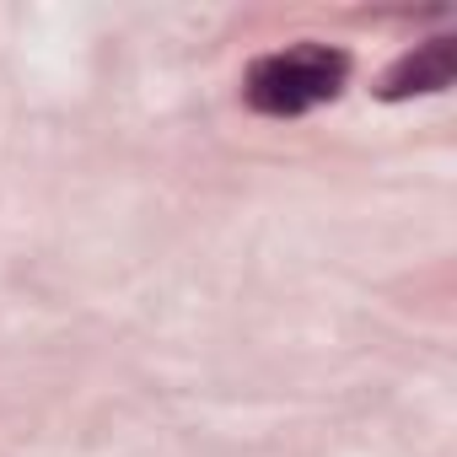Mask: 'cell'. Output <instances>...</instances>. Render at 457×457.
Here are the masks:
<instances>
[{"instance_id": "obj_1", "label": "cell", "mask_w": 457, "mask_h": 457, "mask_svg": "<svg viewBox=\"0 0 457 457\" xmlns=\"http://www.w3.org/2000/svg\"><path fill=\"white\" fill-rule=\"evenodd\" d=\"M350 81V54L334 44H286L275 54H259L243 76V103L264 119H302L323 103H334Z\"/></svg>"}, {"instance_id": "obj_2", "label": "cell", "mask_w": 457, "mask_h": 457, "mask_svg": "<svg viewBox=\"0 0 457 457\" xmlns=\"http://www.w3.org/2000/svg\"><path fill=\"white\" fill-rule=\"evenodd\" d=\"M452 87V38H425L414 44V54H403L387 81H382V97L398 103V97H414V92H446Z\"/></svg>"}]
</instances>
